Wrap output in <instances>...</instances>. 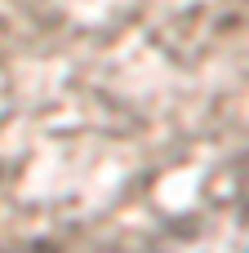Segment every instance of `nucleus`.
I'll return each mask as SVG.
<instances>
[{"label":"nucleus","mask_w":249,"mask_h":253,"mask_svg":"<svg viewBox=\"0 0 249 253\" xmlns=\"http://www.w3.org/2000/svg\"><path fill=\"white\" fill-rule=\"evenodd\" d=\"M138 253H249V218L214 213V218H187L147 240Z\"/></svg>","instance_id":"nucleus-1"}]
</instances>
